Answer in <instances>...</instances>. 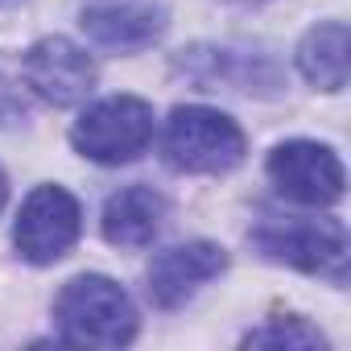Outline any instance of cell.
<instances>
[{
	"label": "cell",
	"mask_w": 351,
	"mask_h": 351,
	"mask_svg": "<svg viewBox=\"0 0 351 351\" xmlns=\"http://www.w3.org/2000/svg\"><path fill=\"white\" fill-rule=\"evenodd\" d=\"M252 248L269 265H285L330 285H347L351 240L343 219L330 215H261L248 232Z\"/></svg>",
	"instance_id": "obj_1"
},
{
	"label": "cell",
	"mask_w": 351,
	"mask_h": 351,
	"mask_svg": "<svg viewBox=\"0 0 351 351\" xmlns=\"http://www.w3.org/2000/svg\"><path fill=\"white\" fill-rule=\"evenodd\" d=\"M54 326L62 343L75 347H128L141 318L120 281L104 273H79L54 298Z\"/></svg>",
	"instance_id": "obj_2"
},
{
	"label": "cell",
	"mask_w": 351,
	"mask_h": 351,
	"mask_svg": "<svg viewBox=\"0 0 351 351\" xmlns=\"http://www.w3.org/2000/svg\"><path fill=\"white\" fill-rule=\"evenodd\" d=\"M248 141L244 128L207 104H182L173 108L161 128V161L173 173H228L244 161Z\"/></svg>",
	"instance_id": "obj_3"
},
{
	"label": "cell",
	"mask_w": 351,
	"mask_h": 351,
	"mask_svg": "<svg viewBox=\"0 0 351 351\" xmlns=\"http://www.w3.org/2000/svg\"><path fill=\"white\" fill-rule=\"evenodd\" d=\"M153 141V108L141 95H108L79 112L71 124V145L95 165H128Z\"/></svg>",
	"instance_id": "obj_4"
},
{
	"label": "cell",
	"mask_w": 351,
	"mask_h": 351,
	"mask_svg": "<svg viewBox=\"0 0 351 351\" xmlns=\"http://www.w3.org/2000/svg\"><path fill=\"white\" fill-rule=\"evenodd\" d=\"M83 236V207L66 186H34L13 223V248L25 265L46 269L62 261Z\"/></svg>",
	"instance_id": "obj_5"
},
{
	"label": "cell",
	"mask_w": 351,
	"mask_h": 351,
	"mask_svg": "<svg viewBox=\"0 0 351 351\" xmlns=\"http://www.w3.org/2000/svg\"><path fill=\"white\" fill-rule=\"evenodd\" d=\"M265 173L281 199L298 203V207H335L347 191V173H343V161L330 145L322 141H306V136H293V141H281L269 149V161H265Z\"/></svg>",
	"instance_id": "obj_6"
},
{
	"label": "cell",
	"mask_w": 351,
	"mask_h": 351,
	"mask_svg": "<svg viewBox=\"0 0 351 351\" xmlns=\"http://www.w3.org/2000/svg\"><path fill=\"white\" fill-rule=\"evenodd\" d=\"M21 79L25 87L42 99V104H54V108H75L83 104L91 91H95V79H99V66L95 58L71 42V38H42L25 50L21 58Z\"/></svg>",
	"instance_id": "obj_7"
},
{
	"label": "cell",
	"mask_w": 351,
	"mask_h": 351,
	"mask_svg": "<svg viewBox=\"0 0 351 351\" xmlns=\"http://www.w3.org/2000/svg\"><path fill=\"white\" fill-rule=\"evenodd\" d=\"M79 25L104 50L141 54V50H149L165 38L169 9L161 0H83Z\"/></svg>",
	"instance_id": "obj_8"
},
{
	"label": "cell",
	"mask_w": 351,
	"mask_h": 351,
	"mask_svg": "<svg viewBox=\"0 0 351 351\" xmlns=\"http://www.w3.org/2000/svg\"><path fill=\"white\" fill-rule=\"evenodd\" d=\"M228 273V248L211 240H186L157 252L149 261V298L157 310H178L186 306L207 281Z\"/></svg>",
	"instance_id": "obj_9"
},
{
	"label": "cell",
	"mask_w": 351,
	"mask_h": 351,
	"mask_svg": "<svg viewBox=\"0 0 351 351\" xmlns=\"http://www.w3.org/2000/svg\"><path fill=\"white\" fill-rule=\"evenodd\" d=\"M165 219H169L165 195H157L153 186H120L104 203L99 232L112 248H149L161 236Z\"/></svg>",
	"instance_id": "obj_10"
},
{
	"label": "cell",
	"mask_w": 351,
	"mask_h": 351,
	"mask_svg": "<svg viewBox=\"0 0 351 351\" xmlns=\"http://www.w3.org/2000/svg\"><path fill=\"white\" fill-rule=\"evenodd\" d=\"M298 71L314 91L339 95L347 87V71H351V34L343 21H318L302 34L298 42Z\"/></svg>",
	"instance_id": "obj_11"
},
{
	"label": "cell",
	"mask_w": 351,
	"mask_h": 351,
	"mask_svg": "<svg viewBox=\"0 0 351 351\" xmlns=\"http://www.w3.org/2000/svg\"><path fill=\"white\" fill-rule=\"evenodd\" d=\"M244 347H269V351H326V335L306 322L302 314H277L265 326L244 335Z\"/></svg>",
	"instance_id": "obj_12"
},
{
	"label": "cell",
	"mask_w": 351,
	"mask_h": 351,
	"mask_svg": "<svg viewBox=\"0 0 351 351\" xmlns=\"http://www.w3.org/2000/svg\"><path fill=\"white\" fill-rule=\"evenodd\" d=\"M17 120H25V99L9 79H0V124H17Z\"/></svg>",
	"instance_id": "obj_13"
},
{
	"label": "cell",
	"mask_w": 351,
	"mask_h": 351,
	"mask_svg": "<svg viewBox=\"0 0 351 351\" xmlns=\"http://www.w3.org/2000/svg\"><path fill=\"white\" fill-rule=\"evenodd\" d=\"M5 203H9V178H5V169H0V211H5Z\"/></svg>",
	"instance_id": "obj_14"
},
{
	"label": "cell",
	"mask_w": 351,
	"mask_h": 351,
	"mask_svg": "<svg viewBox=\"0 0 351 351\" xmlns=\"http://www.w3.org/2000/svg\"><path fill=\"white\" fill-rule=\"evenodd\" d=\"M0 5H5V0H0Z\"/></svg>",
	"instance_id": "obj_15"
}]
</instances>
